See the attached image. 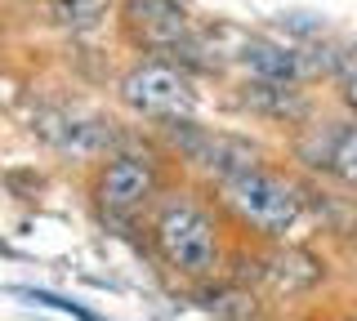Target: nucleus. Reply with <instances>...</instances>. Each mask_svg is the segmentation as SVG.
<instances>
[{
	"mask_svg": "<svg viewBox=\"0 0 357 321\" xmlns=\"http://www.w3.org/2000/svg\"><path fill=\"white\" fill-rule=\"evenodd\" d=\"M331 165L344 174L349 183H357V130H349L340 143H335V157H331Z\"/></svg>",
	"mask_w": 357,
	"mask_h": 321,
	"instance_id": "nucleus-12",
	"label": "nucleus"
},
{
	"mask_svg": "<svg viewBox=\"0 0 357 321\" xmlns=\"http://www.w3.org/2000/svg\"><path fill=\"white\" fill-rule=\"evenodd\" d=\"M245 103L255 112H273V116H304V98L290 90V85H273V81L245 85Z\"/></svg>",
	"mask_w": 357,
	"mask_h": 321,
	"instance_id": "nucleus-9",
	"label": "nucleus"
},
{
	"mask_svg": "<svg viewBox=\"0 0 357 321\" xmlns=\"http://www.w3.org/2000/svg\"><path fill=\"white\" fill-rule=\"evenodd\" d=\"M50 9H54V18H59V27H67V31H89V27L103 23L107 0H50Z\"/></svg>",
	"mask_w": 357,
	"mask_h": 321,
	"instance_id": "nucleus-10",
	"label": "nucleus"
},
{
	"mask_svg": "<svg viewBox=\"0 0 357 321\" xmlns=\"http://www.w3.org/2000/svg\"><path fill=\"white\" fill-rule=\"evenodd\" d=\"M344 98H349V107H353V112H357V76H353V81H349V90H344Z\"/></svg>",
	"mask_w": 357,
	"mask_h": 321,
	"instance_id": "nucleus-14",
	"label": "nucleus"
},
{
	"mask_svg": "<svg viewBox=\"0 0 357 321\" xmlns=\"http://www.w3.org/2000/svg\"><path fill=\"white\" fill-rule=\"evenodd\" d=\"M156 246H161L170 268L188 272V276H206L219 259L210 214L201 205L183 201V196H174V201L161 205V214H156Z\"/></svg>",
	"mask_w": 357,
	"mask_h": 321,
	"instance_id": "nucleus-1",
	"label": "nucleus"
},
{
	"mask_svg": "<svg viewBox=\"0 0 357 321\" xmlns=\"http://www.w3.org/2000/svg\"><path fill=\"white\" fill-rule=\"evenodd\" d=\"M152 183H156L152 161L116 157L103 170V179H98V201H103L107 210H134V205H143L152 196Z\"/></svg>",
	"mask_w": 357,
	"mask_h": 321,
	"instance_id": "nucleus-7",
	"label": "nucleus"
},
{
	"mask_svg": "<svg viewBox=\"0 0 357 321\" xmlns=\"http://www.w3.org/2000/svg\"><path fill=\"white\" fill-rule=\"evenodd\" d=\"M299 263H308V254H295V250H286V254H277L273 263H268V281L277 285V290H304V285H312L321 272H295Z\"/></svg>",
	"mask_w": 357,
	"mask_h": 321,
	"instance_id": "nucleus-11",
	"label": "nucleus"
},
{
	"mask_svg": "<svg viewBox=\"0 0 357 321\" xmlns=\"http://www.w3.org/2000/svg\"><path fill=\"white\" fill-rule=\"evenodd\" d=\"M223 196H228V205L237 210L245 224H255L259 232H268V237H286V232L299 224V210H304L295 187L286 179H277V174H264L259 165L245 170V174L223 179Z\"/></svg>",
	"mask_w": 357,
	"mask_h": 321,
	"instance_id": "nucleus-2",
	"label": "nucleus"
},
{
	"mask_svg": "<svg viewBox=\"0 0 357 321\" xmlns=\"http://www.w3.org/2000/svg\"><path fill=\"white\" fill-rule=\"evenodd\" d=\"M18 295H27V299H36V304H45V308H54V313H72L76 321H98L89 308H81V304H72V299H59V295H50V290H18Z\"/></svg>",
	"mask_w": 357,
	"mask_h": 321,
	"instance_id": "nucleus-13",
	"label": "nucleus"
},
{
	"mask_svg": "<svg viewBox=\"0 0 357 321\" xmlns=\"http://www.w3.org/2000/svg\"><path fill=\"white\" fill-rule=\"evenodd\" d=\"M241 63L259 76V81H273V85H290L304 72V58L286 45H273V40H250V45L241 49Z\"/></svg>",
	"mask_w": 357,
	"mask_h": 321,
	"instance_id": "nucleus-8",
	"label": "nucleus"
},
{
	"mask_svg": "<svg viewBox=\"0 0 357 321\" xmlns=\"http://www.w3.org/2000/svg\"><path fill=\"white\" fill-rule=\"evenodd\" d=\"M130 31L152 49H192V23L174 0H130Z\"/></svg>",
	"mask_w": 357,
	"mask_h": 321,
	"instance_id": "nucleus-5",
	"label": "nucleus"
},
{
	"mask_svg": "<svg viewBox=\"0 0 357 321\" xmlns=\"http://www.w3.org/2000/svg\"><path fill=\"white\" fill-rule=\"evenodd\" d=\"M174 125V143L192 157L201 170H210L215 179H232V174H245V170H255V148L250 143H241V139H228V134H201V130H192L183 120H170Z\"/></svg>",
	"mask_w": 357,
	"mask_h": 321,
	"instance_id": "nucleus-4",
	"label": "nucleus"
},
{
	"mask_svg": "<svg viewBox=\"0 0 357 321\" xmlns=\"http://www.w3.org/2000/svg\"><path fill=\"white\" fill-rule=\"evenodd\" d=\"M36 130L59 152H67V157H98V152L112 143V130L103 125V120H94L85 112H67V107L36 112Z\"/></svg>",
	"mask_w": 357,
	"mask_h": 321,
	"instance_id": "nucleus-6",
	"label": "nucleus"
},
{
	"mask_svg": "<svg viewBox=\"0 0 357 321\" xmlns=\"http://www.w3.org/2000/svg\"><path fill=\"white\" fill-rule=\"evenodd\" d=\"M121 98L126 107L143 116H165V120H178L192 112V90H188L183 72L165 68V63H143L134 68L126 81H121Z\"/></svg>",
	"mask_w": 357,
	"mask_h": 321,
	"instance_id": "nucleus-3",
	"label": "nucleus"
}]
</instances>
